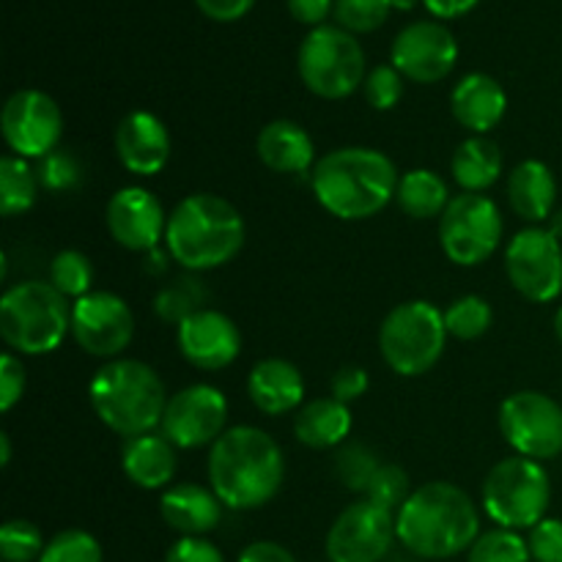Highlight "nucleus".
<instances>
[{
	"instance_id": "c756f323",
	"label": "nucleus",
	"mask_w": 562,
	"mask_h": 562,
	"mask_svg": "<svg viewBox=\"0 0 562 562\" xmlns=\"http://www.w3.org/2000/svg\"><path fill=\"white\" fill-rule=\"evenodd\" d=\"M42 184H38L36 168L27 159L5 154L0 159V214L3 217H16L36 206V198Z\"/></svg>"
},
{
	"instance_id": "4be33fe9",
	"label": "nucleus",
	"mask_w": 562,
	"mask_h": 562,
	"mask_svg": "<svg viewBox=\"0 0 562 562\" xmlns=\"http://www.w3.org/2000/svg\"><path fill=\"white\" fill-rule=\"evenodd\" d=\"M450 113L472 135H488L508 113V93L492 75L470 71L450 93Z\"/></svg>"
},
{
	"instance_id": "6e6d98bb",
	"label": "nucleus",
	"mask_w": 562,
	"mask_h": 562,
	"mask_svg": "<svg viewBox=\"0 0 562 562\" xmlns=\"http://www.w3.org/2000/svg\"><path fill=\"white\" fill-rule=\"evenodd\" d=\"M554 333H558V338L562 344V305L558 307V313H554Z\"/></svg>"
},
{
	"instance_id": "9d476101",
	"label": "nucleus",
	"mask_w": 562,
	"mask_h": 562,
	"mask_svg": "<svg viewBox=\"0 0 562 562\" xmlns=\"http://www.w3.org/2000/svg\"><path fill=\"white\" fill-rule=\"evenodd\" d=\"M503 212L483 192L453 195L439 217V245L456 267H481L503 245Z\"/></svg>"
},
{
	"instance_id": "ddd939ff",
	"label": "nucleus",
	"mask_w": 562,
	"mask_h": 562,
	"mask_svg": "<svg viewBox=\"0 0 562 562\" xmlns=\"http://www.w3.org/2000/svg\"><path fill=\"white\" fill-rule=\"evenodd\" d=\"M0 132L14 157L36 162L60 148L64 137V113L49 93L38 88L14 91L0 113Z\"/></svg>"
},
{
	"instance_id": "7c9ffc66",
	"label": "nucleus",
	"mask_w": 562,
	"mask_h": 562,
	"mask_svg": "<svg viewBox=\"0 0 562 562\" xmlns=\"http://www.w3.org/2000/svg\"><path fill=\"white\" fill-rule=\"evenodd\" d=\"M209 300V291L195 274H184V278L173 280V283L162 285L154 296V313L162 318L165 324H184L187 318L195 316L198 311H203Z\"/></svg>"
},
{
	"instance_id": "58836bf2",
	"label": "nucleus",
	"mask_w": 562,
	"mask_h": 562,
	"mask_svg": "<svg viewBox=\"0 0 562 562\" xmlns=\"http://www.w3.org/2000/svg\"><path fill=\"white\" fill-rule=\"evenodd\" d=\"M38 562H104V554L91 532L64 530L49 538Z\"/></svg>"
},
{
	"instance_id": "5fc2aeb1",
	"label": "nucleus",
	"mask_w": 562,
	"mask_h": 562,
	"mask_svg": "<svg viewBox=\"0 0 562 562\" xmlns=\"http://www.w3.org/2000/svg\"><path fill=\"white\" fill-rule=\"evenodd\" d=\"M390 3H393V9L398 11H412L417 5V0H390Z\"/></svg>"
},
{
	"instance_id": "a19ab883",
	"label": "nucleus",
	"mask_w": 562,
	"mask_h": 562,
	"mask_svg": "<svg viewBox=\"0 0 562 562\" xmlns=\"http://www.w3.org/2000/svg\"><path fill=\"white\" fill-rule=\"evenodd\" d=\"M362 93L373 110L387 113V110L398 108L401 97H404V75L393 64L373 66L362 82Z\"/></svg>"
},
{
	"instance_id": "de8ad7c7",
	"label": "nucleus",
	"mask_w": 562,
	"mask_h": 562,
	"mask_svg": "<svg viewBox=\"0 0 562 562\" xmlns=\"http://www.w3.org/2000/svg\"><path fill=\"white\" fill-rule=\"evenodd\" d=\"M285 3L296 22L311 27H322L329 11H335V0H285Z\"/></svg>"
},
{
	"instance_id": "aec40b11",
	"label": "nucleus",
	"mask_w": 562,
	"mask_h": 562,
	"mask_svg": "<svg viewBox=\"0 0 562 562\" xmlns=\"http://www.w3.org/2000/svg\"><path fill=\"white\" fill-rule=\"evenodd\" d=\"M115 154L130 173L157 176L170 162V132L148 110H132L115 130Z\"/></svg>"
},
{
	"instance_id": "b1692460",
	"label": "nucleus",
	"mask_w": 562,
	"mask_h": 562,
	"mask_svg": "<svg viewBox=\"0 0 562 562\" xmlns=\"http://www.w3.org/2000/svg\"><path fill=\"white\" fill-rule=\"evenodd\" d=\"M256 154L263 162V168H269L272 173L302 176V179L307 176V181H311L313 165L318 162L313 137L307 135L305 126L289 119L269 121L258 132Z\"/></svg>"
},
{
	"instance_id": "09e8293b",
	"label": "nucleus",
	"mask_w": 562,
	"mask_h": 562,
	"mask_svg": "<svg viewBox=\"0 0 562 562\" xmlns=\"http://www.w3.org/2000/svg\"><path fill=\"white\" fill-rule=\"evenodd\" d=\"M236 562H296V558L283 547V543L256 541L250 543V547L241 549L239 560Z\"/></svg>"
},
{
	"instance_id": "6ab92c4d",
	"label": "nucleus",
	"mask_w": 562,
	"mask_h": 562,
	"mask_svg": "<svg viewBox=\"0 0 562 562\" xmlns=\"http://www.w3.org/2000/svg\"><path fill=\"white\" fill-rule=\"evenodd\" d=\"M181 357L198 371H225L241 355V333L231 316L203 307L176 327Z\"/></svg>"
},
{
	"instance_id": "1a4fd4ad",
	"label": "nucleus",
	"mask_w": 562,
	"mask_h": 562,
	"mask_svg": "<svg viewBox=\"0 0 562 562\" xmlns=\"http://www.w3.org/2000/svg\"><path fill=\"white\" fill-rule=\"evenodd\" d=\"M296 71L307 91L316 93L318 99L338 102V99L351 97L366 82V53L355 33L344 27H313L300 44Z\"/></svg>"
},
{
	"instance_id": "2f4dec72",
	"label": "nucleus",
	"mask_w": 562,
	"mask_h": 562,
	"mask_svg": "<svg viewBox=\"0 0 562 562\" xmlns=\"http://www.w3.org/2000/svg\"><path fill=\"white\" fill-rule=\"evenodd\" d=\"M47 283H53L66 300H82L93 291V263L80 250H60L49 261Z\"/></svg>"
},
{
	"instance_id": "a211bd4d",
	"label": "nucleus",
	"mask_w": 562,
	"mask_h": 562,
	"mask_svg": "<svg viewBox=\"0 0 562 562\" xmlns=\"http://www.w3.org/2000/svg\"><path fill=\"white\" fill-rule=\"evenodd\" d=\"M110 236L130 252H151L165 241L168 214L162 203L146 187H121L104 209Z\"/></svg>"
},
{
	"instance_id": "bb28decb",
	"label": "nucleus",
	"mask_w": 562,
	"mask_h": 562,
	"mask_svg": "<svg viewBox=\"0 0 562 562\" xmlns=\"http://www.w3.org/2000/svg\"><path fill=\"white\" fill-rule=\"evenodd\" d=\"M355 417L349 404H340L338 398H313L302 404L294 415V437L300 445L311 450H333L349 442Z\"/></svg>"
},
{
	"instance_id": "603ef678",
	"label": "nucleus",
	"mask_w": 562,
	"mask_h": 562,
	"mask_svg": "<svg viewBox=\"0 0 562 562\" xmlns=\"http://www.w3.org/2000/svg\"><path fill=\"white\" fill-rule=\"evenodd\" d=\"M11 461V439L9 434H0V467H9Z\"/></svg>"
},
{
	"instance_id": "7ed1b4c3",
	"label": "nucleus",
	"mask_w": 562,
	"mask_h": 562,
	"mask_svg": "<svg viewBox=\"0 0 562 562\" xmlns=\"http://www.w3.org/2000/svg\"><path fill=\"white\" fill-rule=\"evenodd\" d=\"M398 168L379 148L344 146L324 154L311 173V190L324 212L346 223L376 217L395 201Z\"/></svg>"
},
{
	"instance_id": "864d4df0",
	"label": "nucleus",
	"mask_w": 562,
	"mask_h": 562,
	"mask_svg": "<svg viewBox=\"0 0 562 562\" xmlns=\"http://www.w3.org/2000/svg\"><path fill=\"white\" fill-rule=\"evenodd\" d=\"M547 228L552 231V234L558 236V239L562 241V209H554V214H552V217H549Z\"/></svg>"
},
{
	"instance_id": "dca6fc26",
	"label": "nucleus",
	"mask_w": 562,
	"mask_h": 562,
	"mask_svg": "<svg viewBox=\"0 0 562 562\" xmlns=\"http://www.w3.org/2000/svg\"><path fill=\"white\" fill-rule=\"evenodd\" d=\"M398 541L395 514L373 505L371 499L351 503L340 510L327 532L329 562H382Z\"/></svg>"
},
{
	"instance_id": "412c9836",
	"label": "nucleus",
	"mask_w": 562,
	"mask_h": 562,
	"mask_svg": "<svg viewBox=\"0 0 562 562\" xmlns=\"http://www.w3.org/2000/svg\"><path fill=\"white\" fill-rule=\"evenodd\" d=\"M247 395L252 406L269 417L291 415L305 404V376L294 362L283 357L258 360L247 373Z\"/></svg>"
},
{
	"instance_id": "6e6552de",
	"label": "nucleus",
	"mask_w": 562,
	"mask_h": 562,
	"mask_svg": "<svg viewBox=\"0 0 562 562\" xmlns=\"http://www.w3.org/2000/svg\"><path fill=\"white\" fill-rule=\"evenodd\" d=\"M483 514L503 530H532L547 519L552 483L541 461L510 456L492 467L481 488Z\"/></svg>"
},
{
	"instance_id": "f03ea898",
	"label": "nucleus",
	"mask_w": 562,
	"mask_h": 562,
	"mask_svg": "<svg viewBox=\"0 0 562 562\" xmlns=\"http://www.w3.org/2000/svg\"><path fill=\"white\" fill-rule=\"evenodd\" d=\"M395 536L415 558L450 560L477 541L481 510L456 483H423L395 514Z\"/></svg>"
},
{
	"instance_id": "2eb2a0df",
	"label": "nucleus",
	"mask_w": 562,
	"mask_h": 562,
	"mask_svg": "<svg viewBox=\"0 0 562 562\" xmlns=\"http://www.w3.org/2000/svg\"><path fill=\"white\" fill-rule=\"evenodd\" d=\"M71 338L86 355L119 360L135 338V313L113 291H91L71 305Z\"/></svg>"
},
{
	"instance_id": "79ce46f5",
	"label": "nucleus",
	"mask_w": 562,
	"mask_h": 562,
	"mask_svg": "<svg viewBox=\"0 0 562 562\" xmlns=\"http://www.w3.org/2000/svg\"><path fill=\"white\" fill-rule=\"evenodd\" d=\"M532 562H562V519L547 516L527 536Z\"/></svg>"
},
{
	"instance_id": "0eeeda50",
	"label": "nucleus",
	"mask_w": 562,
	"mask_h": 562,
	"mask_svg": "<svg viewBox=\"0 0 562 562\" xmlns=\"http://www.w3.org/2000/svg\"><path fill=\"white\" fill-rule=\"evenodd\" d=\"M448 338L445 311L428 300H409L384 316L379 327V351L390 371L415 379L442 360Z\"/></svg>"
},
{
	"instance_id": "72a5a7b5",
	"label": "nucleus",
	"mask_w": 562,
	"mask_h": 562,
	"mask_svg": "<svg viewBox=\"0 0 562 562\" xmlns=\"http://www.w3.org/2000/svg\"><path fill=\"white\" fill-rule=\"evenodd\" d=\"M379 470H382V461H379L376 450L368 448L366 442L340 445L338 456H335V475H338L340 486L362 494V497H366L368 486Z\"/></svg>"
},
{
	"instance_id": "473e14b6",
	"label": "nucleus",
	"mask_w": 562,
	"mask_h": 562,
	"mask_svg": "<svg viewBox=\"0 0 562 562\" xmlns=\"http://www.w3.org/2000/svg\"><path fill=\"white\" fill-rule=\"evenodd\" d=\"M448 335L456 340H477L492 329L494 311L483 296L464 294L445 307Z\"/></svg>"
},
{
	"instance_id": "f8f14e48",
	"label": "nucleus",
	"mask_w": 562,
	"mask_h": 562,
	"mask_svg": "<svg viewBox=\"0 0 562 562\" xmlns=\"http://www.w3.org/2000/svg\"><path fill=\"white\" fill-rule=\"evenodd\" d=\"M505 272L527 302H554L562 294V241L543 225H527L505 247Z\"/></svg>"
},
{
	"instance_id": "ea45409f",
	"label": "nucleus",
	"mask_w": 562,
	"mask_h": 562,
	"mask_svg": "<svg viewBox=\"0 0 562 562\" xmlns=\"http://www.w3.org/2000/svg\"><path fill=\"white\" fill-rule=\"evenodd\" d=\"M412 492H415V488H412L409 475H406L404 467L382 464V470L376 472V477L371 481V486H368L366 497L362 499H371L379 508L398 514L401 505L409 499Z\"/></svg>"
},
{
	"instance_id": "423d86ee",
	"label": "nucleus",
	"mask_w": 562,
	"mask_h": 562,
	"mask_svg": "<svg viewBox=\"0 0 562 562\" xmlns=\"http://www.w3.org/2000/svg\"><path fill=\"white\" fill-rule=\"evenodd\" d=\"M71 335V305L53 283L22 280L0 296V338L14 355H53Z\"/></svg>"
},
{
	"instance_id": "49530a36",
	"label": "nucleus",
	"mask_w": 562,
	"mask_h": 562,
	"mask_svg": "<svg viewBox=\"0 0 562 562\" xmlns=\"http://www.w3.org/2000/svg\"><path fill=\"white\" fill-rule=\"evenodd\" d=\"M201 14L214 22H236L256 5V0H195Z\"/></svg>"
},
{
	"instance_id": "4468645a",
	"label": "nucleus",
	"mask_w": 562,
	"mask_h": 562,
	"mask_svg": "<svg viewBox=\"0 0 562 562\" xmlns=\"http://www.w3.org/2000/svg\"><path fill=\"white\" fill-rule=\"evenodd\" d=\"M159 431L179 450L212 448L228 431V398L214 384H190L168 398Z\"/></svg>"
},
{
	"instance_id": "a18cd8bd",
	"label": "nucleus",
	"mask_w": 562,
	"mask_h": 562,
	"mask_svg": "<svg viewBox=\"0 0 562 562\" xmlns=\"http://www.w3.org/2000/svg\"><path fill=\"white\" fill-rule=\"evenodd\" d=\"M165 562H225V558L209 538H179L165 554Z\"/></svg>"
},
{
	"instance_id": "f3484780",
	"label": "nucleus",
	"mask_w": 562,
	"mask_h": 562,
	"mask_svg": "<svg viewBox=\"0 0 562 562\" xmlns=\"http://www.w3.org/2000/svg\"><path fill=\"white\" fill-rule=\"evenodd\" d=\"M390 64L404 80L431 86L445 80L459 64V42L453 31L437 20H417L395 36Z\"/></svg>"
},
{
	"instance_id": "c03bdc74",
	"label": "nucleus",
	"mask_w": 562,
	"mask_h": 562,
	"mask_svg": "<svg viewBox=\"0 0 562 562\" xmlns=\"http://www.w3.org/2000/svg\"><path fill=\"white\" fill-rule=\"evenodd\" d=\"M371 387V376H368L366 368L360 366H344L335 371V376L329 379V395L338 398L340 404H355Z\"/></svg>"
},
{
	"instance_id": "5701e85b",
	"label": "nucleus",
	"mask_w": 562,
	"mask_h": 562,
	"mask_svg": "<svg viewBox=\"0 0 562 562\" xmlns=\"http://www.w3.org/2000/svg\"><path fill=\"white\" fill-rule=\"evenodd\" d=\"M176 445L162 431H148L140 437L124 439L121 450V470L132 486L143 492H159V488L173 486V477L179 472V456Z\"/></svg>"
},
{
	"instance_id": "3c124183",
	"label": "nucleus",
	"mask_w": 562,
	"mask_h": 562,
	"mask_svg": "<svg viewBox=\"0 0 562 562\" xmlns=\"http://www.w3.org/2000/svg\"><path fill=\"white\" fill-rule=\"evenodd\" d=\"M168 258H170V252L168 250H151V252H146V269L148 272H154V274H159V272H165V267H168Z\"/></svg>"
},
{
	"instance_id": "f257e3e1",
	"label": "nucleus",
	"mask_w": 562,
	"mask_h": 562,
	"mask_svg": "<svg viewBox=\"0 0 562 562\" xmlns=\"http://www.w3.org/2000/svg\"><path fill=\"white\" fill-rule=\"evenodd\" d=\"M209 488L231 510H256L272 503L285 481V456L278 439L258 426H234L212 445Z\"/></svg>"
},
{
	"instance_id": "a878e982",
	"label": "nucleus",
	"mask_w": 562,
	"mask_h": 562,
	"mask_svg": "<svg viewBox=\"0 0 562 562\" xmlns=\"http://www.w3.org/2000/svg\"><path fill=\"white\" fill-rule=\"evenodd\" d=\"M508 203L516 217L530 225L549 223L558 203V181L552 168L541 159H525L508 173Z\"/></svg>"
},
{
	"instance_id": "c9c22d12",
	"label": "nucleus",
	"mask_w": 562,
	"mask_h": 562,
	"mask_svg": "<svg viewBox=\"0 0 562 562\" xmlns=\"http://www.w3.org/2000/svg\"><path fill=\"white\" fill-rule=\"evenodd\" d=\"M42 530L27 519H9L0 527V560L3 562H38L44 554Z\"/></svg>"
},
{
	"instance_id": "20e7f679",
	"label": "nucleus",
	"mask_w": 562,
	"mask_h": 562,
	"mask_svg": "<svg viewBox=\"0 0 562 562\" xmlns=\"http://www.w3.org/2000/svg\"><path fill=\"white\" fill-rule=\"evenodd\" d=\"M245 217L214 192H192L168 214L165 250L190 274L212 272L234 261L245 247Z\"/></svg>"
},
{
	"instance_id": "f704fd0d",
	"label": "nucleus",
	"mask_w": 562,
	"mask_h": 562,
	"mask_svg": "<svg viewBox=\"0 0 562 562\" xmlns=\"http://www.w3.org/2000/svg\"><path fill=\"white\" fill-rule=\"evenodd\" d=\"M467 562H532V558L521 532L494 527L477 536L467 552Z\"/></svg>"
},
{
	"instance_id": "37998d69",
	"label": "nucleus",
	"mask_w": 562,
	"mask_h": 562,
	"mask_svg": "<svg viewBox=\"0 0 562 562\" xmlns=\"http://www.w3.org/2000/svg\"><path fill=\"white\" fill-rule=\"evenodd\" d=\"M25 366H22L20 355L5 351L0 360V412H11L25 395Z\"/></svg>"
},
{
	"instance_id": "c85d7f7f",
	"label": "nucleus",
	"mask_w": 562,
	"mask_h": 562,
	"mask_svg": "<svg viewBox=\"0 0 562 562\" xmlns=\"http://www.w3.org/2000/svg\"><path fill=\"white\" fill-rule=\"evenodd\" d=\"M450 198L448 184L439 173L428 168H415L401 173L398 190H395V203L401 212L412 220H434L442 217Z\"/></svg>"
},
{
	"instance_id": "8fccbe9b",
	"label": "nucleus",
	"mask_w": 562,
	"mask_h": 562,
	"mask_svg": "<svg viewBox=\"0 0 562 562\" xmlns=\"http://www.w3.org/2000/svg\"><path fill=\"white\" fill-rule=\"evenodd\" d=\"M481 0H423L428 11H431L437 20H456V16L470 14Z\"/></svg>"
},
{
	"instance_id": "e433bc0d",
	"label": "nucleus",
	"mask_w": 562,
	"mask_h": 562,
	"mask_svg": "<svg viewBox=\"0 0 562 562\" xmlns=\"http://www.w3.org/2000/svg\"><path fill=\"white\" fill-rule=\"evenodd\" d=\"M36 176L42 190L47 192H71L86 179V168L69 148H55L47 157L36 159Z\"/></svg>"
},
{
	"instance_id": "4c0bfd02",
	"label": "nucleus",
	"mask_w": 562,
	"mask_h": 562,
	"mask_svg": "<svg viewBox=\"0 0 562 562\" xmlns=\"http://www.w3.org/2000/svg\"><path fill=\"white\" fill-rule=\"evenodd\" d=\"M393 3L390 0H335L338 27L349 33H373L387 22Z\"/></svg>"
},
{
	"instance_id": "cd10ccee",
	"label": "nucleus",
	"mask_w": 562,
	"mask_h": 562,
	"mask_svg": "<svg viewBox=\"0 0 562 562\" xmlns=\"http://www.w3.org/2000/svg\"><path fill=\"white\" fill-rule=\"evenodd\" d=\"M503 151L486 135H472L461 140L450 159V173L461 192H486L503 179Z\"/></svg>"
},
{
	"instance_id": "393cba45",
	"label": "nucleus",
	"mask_w": 562,
	"mask_h": 562,
	"mask_svg": "<svg viewBox=\"0 0 562 562\" xmlns=\"http://www.w3.org/2000/svg\"><path fill=\"white\" fill-rule=\"evenodd\" d=\"M223 508L217 494L198 483H173L159 499V514L170 530L181 538H203L217 530L223 521Z\"/></svg>"
},
{
	"instance_id": "9b49d317",
	"label": "nucleus",
	"mask_w": 562,
	"mask_h": 562,
	"mask_svg": "<svg viewBox=\"0 0 562 562\" xmlns=\"http://www.w3.org/2000/svg\"><path fill=\"white\" fill-rule=\"evenodd\" d=\"M499 434L516 456L549 461L562 456V404L538 390H521L499 404Z\"/></svg>"
},
{
	"instance_id": "39448f33",
	"label": "nucleus",
	"mask_w": 562,
	"mask_h": 562,
	"mask_svg": "<svg viewBox=\"0 0 562 562\" xmlns=\"http://www.w3.org/2000/svg\"><path fill=\"white\" fill-rule=\"evenodd\" d=\"M168 398L162 376L148 362L130 357L108 360L88 384L93 415L124 439L157 431Z\"/></svg>"
}]
</instances>
